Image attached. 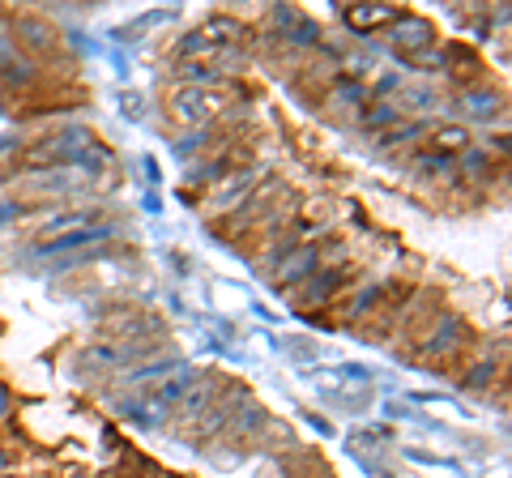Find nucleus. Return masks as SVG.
I'll use <instances>...</instances> for the list:
<instances>
[{"instance_id": "obj_1", "label": "nucleus", "mask_w": 512, "mask_h": 478, "mask_svg": "<svg viewBox=\"0 0 512 478\" xmlns=\"http://www.w3.org/2000/svg\"><path fill=\"white\" fill-rule=\"evenodd\" d=\"M239 30L231 22H210L201 30H192L180 47V60H184V77H214L227 65H235L239 56Z\"/></svg>"}, {"instance_id": "obj_2", "label": "nucleus", "mask_w": 512, "mask_h": 478, "mask_svg": "<svg viewBox=\"0 0 512 478\" xmlns=\"http://www.w3.org/2000/svg\"><path fill=\"white\" fill-rule=\"evenodd\" d=\"M90 154L103 158V150L94 146V137L86 129H64V133L35 141L26 154V167H77V163H86Z\"/></svg>"}, {"instance_id": "obj_3", "label": "nucleus", "mask_w": 512, "mask_h": 478, "mask_svg": "<svg viewBox=\"0 0 512 478\" xmlns=\"http://www.w3.org/2000/svg\"><path fill=\"white\" fill-rule=\"evenodd\" d=\"M111 235V222H103L94 210L86 214H69V218H56L47 222L43 235H39V252H64V248H82L94 244V239H107Z\"/></svg>"}, {"instance_id": "obj_4", "label": "nucleus", "mask_w": 512, "mask_h": 478, "mask_svg": "<svg viewBox=\"0 0 512 478\" xmlns=\"http://www.w3.org/2000/svg\"><path fill=\"white\" fill-rule=\"evenodd\" d=\"M431 43H436V30H431L423 18H414V13H397L389 22V47L397 56H406L410 65H419Z\"/></svg>"}, {"instance_id": "obj_5", "label": "nucleus", "mask_w": 512, "mask_h": 478, "mask_svg": "<svg viewBox=\"0 0 512 478\" xmlns=\"http://www.w3.org/2000/svg\"><path fill=\"white\" fill-rule=\"evenodd\" d=\"M214 107H222L210 90H201V86H192V90H180L175 94V116L188 120V124H201V120H210L214 116Z\"/></svg>"}, {"instance_id": "obj_6", "label": "nucleus", "mask_w": 512, "mask_h": 478, "mask_svg": "<svg viewBox=\"0 0 512 478\" xmlns=\"http://www.w3.org/2000/svg\"><path fill=\"white\" fill-rule=\"evenodd\" d=\"M342 18H346V26H355V30H376V26H389L397 13L389 5H346Z\"/></svg>"}, {"instance_id": "obj_7", "label": "nucleus", "mask_w": 512, "mask_h": 478, "mask_svg": "<svg viewBox=\"0 0 512 478\" xmlns=\"http://www.w3.org/2000/svg\"><path fill=\"white\" fill-rule=\"evenodd\" d=\"M312 265H316V248H299L295 257H286L282 265H278V278L282 282H303L312 274Z\"/></svg>"}, {"instance_id": "obj_8", "label": "nucleus", "mask_w": 512, "mask_h": 478, "mask_svg": "<svg viewBox=\"0 0 512 478\" xmlns=\"http://www.w3.org/2000/svg\"><path fill=\"white\" fill-rule=\"evenodd\" d=\"M436 146H440L444 154H457V150H466V146H470V133H466V129H457V124H448V129L436 133Z\"/></svg>"}, {"instance_id": "obj_9", "label": "nucleus", "mask_w": 512, "mask_h": 478, "mask_svg": "<svg viewBox=\"0 0 512 478\" xmlns=\"http://www.w3.org/2000/svg\"><path fill=\"white\" fill-rule=\"evenodd\" d=\"M466 107L474 111V116H491V111L500 107V99H495V94L487 90V94H470V99H466Z\"/></svg>"}, {"instance_id": "obj_10", "label": "nucleus", "mask_w": 512, "mask_h": 478, "mask_svg": "<svg viewBox=\"0 0 512 478\" xmlns=\"http://www.w3.org/2000/svg\"><path fill=\"white\" fill-rule=\"evenodd\" d=\"M316 278H320V282L312 286L308 295H303V299H308V304H320V299H325V295L333 291V286H338V274H316Z\"/></svg>"}, {"instance_id": "obj_11", "label": "nucleus", "mask_w": 512, "mask_h": 478, "mask_svg": "<svg viewBox=\"0 0 512 478\" xmlns=\"http://www.w3.org/2000/svg\"><path fill=\"white\" fill-rule=\"evenodd\" d=\"M389 120H397V107H376V111H367V116H363L367 129H376V124H389Z\"/></svg>"}]
</instances>
